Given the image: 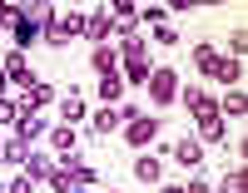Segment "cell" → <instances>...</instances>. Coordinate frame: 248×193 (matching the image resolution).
<instances>
[{"mask_svg":"<svg viewBox=\"0 0 248 193\" xmlns=\"http://www.w3.org/2000/svg\"><path fill=\"white\" fill-rule=\"evenodd\" d=\"M218 114H248V99H243V89H229V94H223V104H218Z\"/></svg>","mask_w":248,"mask_h":193,"instance_id":"obj_21","label":"cell"},{"mask_svg":"<svg viewBox=\"0 0 248 193\" xmlns=\"http://www.w3.org/2000/svg\"><path fill=\"white\" fill-rule=\"evenodd\" d=\"M134 178H139V183H164V163H159L154 154H139V159H134Z\"/></svg>","mask_w":248,"mask_h":193,"instance_id":"obj_10","label":"cell"},{"mask_svg":"<svg viewBox=\"0 0 248 193\" xmlns=\"http://www.w3.org/2000/svg\"><path fill=\"white\" fill-rule=\"evenodd\" d=\"M0 193H5V188H0Z\"/></svg>","mask_w":248,"mask_h":193,"instance_id":"obj_36","label":"cell"},{"mask_svg":"<svg viewBox=\"0 0 248 193\" xmlns=\"http://www.w3.org/2000/svg\"><path fill=\"white\" fill-rule=\"evenodd\" d=\"M50 99H55V89H50V84H45V79H35V84H30V89H25V94H20V99H15V109H20V114H40V109H45V104H50Z\"/></svg>","mask_w":248,"mask_h":193,"instance_id":"obj_5","label":"cell"},{"mask_svg":"<svg viewBox=\"0 0 248 193\" xmlns=\"http://www.w3.org/2000/svg\"><path fill=\"white\" fill-rule=\"evenodd\" d=\"M119 89H124V79H119V74H105V79H99V99H105L109 109H119Z\"/></svg>","mask_w":248,"mask_h":193,"instance_id":"obj_20","label":"cell"},{"mask_svg":"<svg viewBox=\"0 0 248 193\" xmlns=\"http://www.w3.org/2000/svg\"><path fill=\"white\" fill-rule=\"evenodd\" d=\"M184 193H214V188L203 183V178H194V183H184Z\"/></svg>","mask_w":248,"mask_h":193,"instance_id":"obj_32","label":"cell"},{"mask_svg":"<svg viewBox=\"0 0 248 193\" xmlns=\"http://www.w3.org/2000/svg\"><path fill=\"white\" fill-rule=\"evenodd\" d=\"M119 55H124V59H149V40H144V35L119 40Z\"/></svg>","mask_w":248,"mask_h":193,"instance_id":"obj_18","label":"cell"},{"mask_svg":"<svg viewBox=\"0 0 248 193\" xmlns=\"http://www.w3.org/2000/svg\"><path fill=\"white\" fill-rule=\"evenodd\" d=\"M218 79H223V84H233V89H238V79H243V64H238V59H223Z\"/></svg>","mask_w":248,"mask_h":193,"instance_id":"obj_25","label":"cell"},{"mask_svg":"<svg viewBox=\"0 0 248 193\" xmlns=\"http://www.w3.org/2000/svg\"><path fill=\"white\" fill-rule=\"evenodd\" d=\"M119 124H124V119H119V109H109V104H105L99 114H90V129H94V134H114Z\"/></svg>","mask_w":248,"mask_h":193,"instance_id":"obj_16","label":"cell"},{"mask_svg":"<svg viewBox=\"0 0 248 193\" xmlns=\"http://www.w3.org/2000/svg\"><path fill=\"white\" fill-rule=\"evenodd\" d=\"M50 148H55V154H70V148H75V129L70 124H55L50 129Z\"/></svg>","mask_w":248,"mask_h":193,"instance_id":"obj_19","label":"cell"},{"mask_svg":"<svg viewBox=\"0 0 248 193\" xmlns=\"http://www.w3.org/2000/svg\"><path fill=\"white\" fill-rule=\"evenodd\" d=\"M0 70H5V79H10V84H20V89H30V84H35V74H30V59L20 55V50H10L5 59H0Z\"/></svg>","mask_w":248,"mask_h":193,"instance_id":"obj_6","label":"cell"},{"mask_svg":"<svg viewBox=\"0 0 248 193\" xmlns=\"http://www.w3.org/2000/svg\"><path fill=\"white\" fill-rule=\"evenodd\" d=\"M154 134H159V114H134L129 124H124V139H129L134 148H144Z\"/></svg>","mask_w":248,"mask_h":193,"instance_id":"obj_4","label":"cell"},{"mask_svg":"<svg viewBox=\"0 0 248 193\" xmlns=\"http://www.w3.org/2000/svg\"><path fill=\"white\" fill-rule=\"evenodd\" d=\"M79 119H90V109H85V99H79V94H65V99H60V124H79Z\"/></svg>","mask_w":248,"mask_h":193,"instance_id":"obj_12","label":"cell"},{"mask_svg":"<svg viewBox=\"0 0 248 193\" xmlns=\"http://www.w3.org/2000/svg\"><path fill=\"white\" fill-rule=\"evenodd\" d=\"M154 40H159V45H179V30H169V25H154Z\"/></svg>","mask_w":248,"mask_h":193,"instance_id":"obj_29","label":"cell"},{"mask_svg":"<svg viewBox=\"0 0 248 193\" xmlns=\"http://www.w3.org/2000/svg\"><path fill=\"white\" fill-rule=\"evenodd\" d=\"M90 70H94L99 79H105V74H114V70H119V50H114V45H94V55H90Z\"/></svg>","mask_w":248,"mask_h":193,"instance_id":"obj_8","label":"cell"},{"mask_svg":"<svg viewBox=\"0 0 248 193\" xmlns=\"http://www.w3.org/2000/svg\"><path fill=\"white\" fill-rule=\"evenodd\" d=\"M139 20H149V25H164V10H159V5H139Z\"/></svg>","mask_w":248,"mask_h":193,"instance_id":"obj_30","label":"cell"},{"mask_svg":"<svg viewBox=\"0 0 248 193\" xmlns=\"http://www.w3.org/2000/svg\"><path fill=\"white\" fill-rule=\"evenodd\" d=\"M5 84H10V79H5V70H0V99H5Z\"/></svg>","mask_w":248,"mask_h":193,"instance_id":"obj_34","label":"cell"},{"mask_svg":"<svg viewBox=\"0 0 248 193\" xmlns=\"http://www.w3.org/2000/svg\"><path fill=\"white\" fill-rule=\"evenodd\" d=\"M0 148H5V139H0Z\"/></svg>","mask_w":248,"mask_h":193,"instance_id":"obj_35","label":"cell"},{"mask_svg":"<svg viewBox=\"0 0 248 193\" xmlns=\"http://www.w3.org/2000/svg\"><path fill=\"white\" fill-rule=\"evenodd\" d=\"M218 193H248V174H243V168H229L223 183H218Z\"/></svg>","mask_w":248,"mask_h":193,"instance_id":"obj_22","label":"cell"},{"mask_svg":"<svg viewBox=\"0 0 248 193\" xmlns=\"http://www.w3.org/2000/svg\"><path fill=\"white\" fill-rule=\"evenodd\" d=\"M229 50H233V59L243 64V50H248V35H243V30H238V35H229Z\"/></svg>","mask_w":248,"mask_h":193,"instance_id":"obj_27","label":"cell"},{"mask_svg":"<svg viewBox=\"0 0 248 193\" xmlns=\"http://www.w3.org/2000/svg\"><path fill=\"white\" fill-rule=\"evenodd\" d=\"M199 134H203V144H223V119L214 114V119H199Z\"/></svg>","mask_w":248,"mask_h":193,"instance_id":"obj_23","label":"cell"},{"mask_svg":"<svg viewBox=\"0 0 248 193\" xmlns=\"http://www.w3.org/2000/svg\"><path fill=\"white\" fill-rule=\"evenodd\" d=\"M10 35H15L20 55H25V45H35V40H40V25H35V20H25V15H15V20H10Z\"/></svg>","mask_w":248,"mask_h":193,"instance_id":"obj_11","label":"cell"},{"mask_svg":"<svg viewBox=\"0 0 248 193\" xmlns=\"http://www.w3.org/2000/svg\"><path fill=\"white\" fill-rule=\"evenodd\" d=\"M79 35L94 40V45H109V40H114V20H109V10H90L85 25H79Z\"/></svg>","mask_w":248,"mask_h":193,"instance_id":"obj_3","label":"cell"},{"mask_svg":"<svg viewBox=\"0 0 248 193\" xmlns=\"http://www.w3.org/2000/svg\"><path fill=\"white\" fill-rule=\"evenodd\" d=\"M40 134H45V119H40V114H20V119H15V139H20V144H30V139H40Z\"/></svg>","mask_w":248,"mask_h":193,"instance_id":"obj_13","label":"cell"},{"mask_svg":"<svg viewBox=\"0 0 248 193\" xmlns=\"http://www.w3.org/2000/svg\"><path fill=\"white\" fill-rule=\"evenodd\" d=\"M0 159H10V163H25V159H30V144H20V139H5Z\"/></svg>","mask_w":248,"mask_h":193,"instance_id":"obj_24","label":"cell"},{"mask_svg":"<svg viewBox=\"0 0 248 193\" xmlns=\"http://www.w3.org/2000/svg\"><path fill=\"white\" fill-rule=\"evenodd\" d=\"M79 25H85V15H65V20H50L45 30H40V40H45V45H70V40L79 35Z\"/></svg>","mask_w":248,"mask_h":193,"instance_id":"obj_2","label":"cell"},{"mask_svg":"<svg viewBox=\"0 0 248 193\" xmlns=\"http://www.w3.org/2000/svg\"><path fill=\"white\" fill-rule=\"evenodd\" d=\"M75 193H79V188H75Z\"/></svg>","mask_w":248,"mask_h":193,"instance_id":"obj_37","label":"cell"},{"mask_svg":"<svg viewBox=\"0 0 248 193\" xmlns=\"http://www.w3.org/2000/svg\"><path fill=\"white\" fill-rule=\"evenodd\" d=\"M149 94H154V104L164 109L169 99H179V70H169V64H159V70L149 74Z\"/></svg>","mask_w":248,"mask_h":193,"instance_id":"obj_1","label":"cell"},{"mask_svg":"<svg viewBox=\"0 0 248 193\" xmlns=\"http://www.w3.org/2000/svg\"><path fill=\"white\" fill-rule=\"evenodd\" d=\"M194 70H199V74H214V79H218V70H223V55H218L214 45H194Z\"/></svg>","mask_w":248,"mask_h":193,"instance_id":"obj_9","label":"cell"},{"mask_svg":"<svg viewBox=\"0 0 248 193\" xmlns=\"http://www.w3.org/2000/svg\"><path fill=\"white\" fill-rule=\"evenodd\" d=\"M179 99H184V109H189L194 119H214V114H218V104H214L209 94H203L199 84H194V89H179Z\"/></svg>","mask_w":248,"mask_h":193,"instance_id":"obj_7","label":"cell"},{"mask_svg":"<svg viewBox=\"0 0 248 193\" xmlns=\"http://www.w3.org/2000/svg\"><path fill=\"white\" fill-rule=\"evenodd\" d=\"M50 174H55V159H45V154H30L25 159V178L40 183V178H50Z\"/></svg>","mask_w":248,"mask_h":193,"instance_id":"obj_17","label":"cell"},{"mask_svg":"<svg viewBox=\"0 0 248 193\" xmlns=\"http://www.w3.org/2000/svg\"><path fill=\"white\" fill-rule=\"evenodd\" d=\"M20 109H15V99H0V129H15Z\"/></svg>","mask_w":248,"mask_h":193,"instance_id":"obj_26","label":"cell"},{"mask_svg":"<svg viewBox=\"0 0 248 193\" xmlns=\"http://www.w3.org/2000/svg\"><path fill=\"white\" fill-rule=\"evenodd\" d=\"M159 193H184V188L179 183H159Z\"/></svg>","mask_w":248,"mask_h":193,"instance_id":"obj_33","label":"cell"},{"mask_svg":"<svg viewBox=\"0 0 248 193\" xmlns=\"http://www.w3.org/2000/svg\"><path fill=\"white\" fill-rule=\"evenodd\" d=\"M174 159H179L184 168H199V163H203V148H199V139H179V144H174Z\"/></svg>","mask_w":248,"mask_h":193,"instance_id":"obj_14","label":"cell"},{"mask_svg":"<svg viewBox=\"0 0 248 193\" xmlns=\"http://www.w3.org/2000/svg\"><path fill=\"white\" fill-rule=\"evenodd\" d=\"M149 74H154V64L149 59H124V84H149Z\"/></svg>","mask_w":248,"mask_h":193,"instance_id":"obj_15","label":"cell"},{"mask_svg":"<svg viewBox=\"0 0 248 193\" xmlns=\"http://www.w3.org/2000/svg\"><path fill=\"white\" fill-rule=\"evenodd\" d=\"M5 193H35V178L20 174V178H10V183H5Z\"/></svg>","mask_w":248,"mask_h":193,"instance_id":"obj_28","label":"cell"},{"mask_svg":"<svg viewBox=\"0 0 248 193\" xmlns=\"http://www.w3.org/2000/svg\"><path fill=\"white\" fill-rule=\"evenodd\" d=\"M15 15H20V5H10V0H0V25H10Z\"/></svg>","mask_w":248,"mask_h":193,"instance_id":"obj_31","label":"cell"}]
</instances>
